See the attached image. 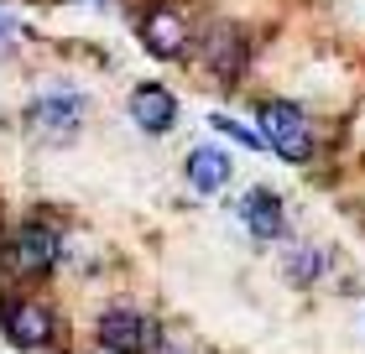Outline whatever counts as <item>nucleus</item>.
<instances>
[{
	"instance_id": "nucleus-4",
	"label": "nucleus",
	"mask_w": 365,
	"mask_h": 354,
	"mask_svg": "<svg viewBox=\"0 0 365 354\" xmlns=\"http://www.w3.org/2000/svg\"><path fill=\"white\" fill-rule=\"evenodd\" d=\"M0 328H6V339L16 349H47L53 344V333H58V318L53 308H47L42 297H11L6 308H0Z\"/></svg>"
},
{
	"instance_id": "nucleus-1",
	"label": "nucleus",
	"mask_w": 365,
	"mask_h": 354,
	"mask_svg": "<svg viewBox=\"0 0 365 354\" xmlns=\"http://www.w3.org/2000/svg\"><path fill=\"white\" fill-rule=\"evenodd\" d=\"M94 339H99L105 354H152L162 328L141 308H130V302H110V308L99 313V323H94Z\"/></svg>"
},
{
	"instance_id": "nucleus-11",
	"label": "nucleus",
	"mask_w": 365,
	"mask_h": 354,
	"mask_svg": "<svg viewBox=\"0 0 365 354\" xmlns=\"http://www.w3.org/2000/svg\"><path fill=\"white\" fill-rule=\"evenodd\" d=\"M152 354H204V349H198L193 339H182V333H162Z\"/></svg>"
},
{
	"instance_id": "nucleus-5",
	"label": "nucleus",
	"mask_w": 365,
	"mask_h": 354,
	"mask_svg": "<svg viewBox=\"0 0 365 354\" xmlns=\"http://www.w3.org/2000/svg\"><path fill=\"white\" fill-rule=\"evenodd\" d=\"M31 130H37L42 141H73L78 125H84V99L73 89H42L31 99Z\"/></svg>"
},
{
	"instance_id": "nucleus-9",
	"label": "nucleus",
	"mask_w": 365,
	"mask_h": 354,
	"mask_svg": "<svg viewBox=\"0 0 365 354\" xmlns=\"http://www.w3.org/2000/svg\"><path fill=\"white\" fill-rule=\"evenodd\" d=\"M182 167H188V182H193L198 193H220L225 182L235 177V162H230L225 146H193Z\"/></svg>"
},
{
	"instance_id": "nucleus-8",
	"label": "nucleus",
	"mask_w": 365,
	"mask_h": 354,
	"mask_svg": "<svg viewBox=\"0 0 365 354\" xmlns=\"http://www.w3.org/2000/svg\"><path fill=\"white\" fill-rule=\"evenodd\" d=\"M130 120H136L146 136H162V130L178 120V99L162 89V83H136V94H130Z\"/></svg>"
},
{
	"instance_id": "nucleus-3",
	"label": "nucleus",
	"mask_w": 365,
	"mask_h": 354,
	"mask_svg": "<svg viewBox=\"0 0 365 354\" xmlns=\"http://www.w3.org/2000/svg\"><path fill=\"white\" fill-rule=\"evenodd\" d=\"M0 266H6L11 276H47L58 266V234L47 224H21L0 245Z\"/></svg>"
},
{
	"instance_id": "nucleus-7",
	"label": "nucleus",
	"mask_w": 365,
	"mask_h": 354,
	"mask_svg": "<svg viewBox=\"0 0 365 354\" xmlns=\"http://www.w3.org/2000/svg\"><path fill=\"white\" fill-rule=\"evenodd\" d=\"M240 224L256 234V240H282L287 234V209L272 188H251L240 198Z\"/></svg>"
},
{
	"instance_id": "nucleus-12",
	"label": "nucleus",
	"mask_w": 365,
	"mask_h": 354,
	"mask_svg": "<svg viewBox=\"0 0 365 354\" xmlns=\"http://www.w3.org/2000/svg\"><path fill=\"white\" fill-rule=\"evenodd\" d=\"M11 31H16V21H11L6 11H0V37H11Z\"/></svg>"
},
{
	"instance_id": "nucleus-10",
	"label": "nucleus",
	"mask_w": 365,
	"mask_h": 354,
	"mask_svg": "<svg viewBox=\"0 0 365 354\" xmlns=\"http://www.w3.org/2000/svg\"><path fill=\"white\" fill-rule=\"evenodd\" d=\"M282 276H287L292 286H308L324 276V250L319 245H287L282 250Z\"/></svg>"
},
{
	"instance_id": "nucleus-2",
	"label": "nucleus",
	"mask_w": 365,
	"mask_h": 354,
	"mask_svg": "<svg viewBox=\"0 0 365 354\" xmlns=\"http://www.w3.org/2000/svg\"><path fill=\"white\" fill-rule=\"evenodd\" d=\"M261 141H267L282 162H308L313 157V125H308V115L297 105H287V99L261 105Z\"/></svg>"
},
{
	"instance_id": "nucleus-6",
	"label": "nucleus",
	"mask_w": 365,
	"mask_h": 354,
	"mask_svg": "<svg viewBox=\"0 0 365 354\" xmlns=\"http://www.w3.org/2000/svg\"><path fill=\"white\" fill-rule=\"evenodd\" d=\"M141 47L152 58H178L182 47H188V21H182L178 11H168V6L146 11L141 16Z\"/></svg>"
}]
</instances>
